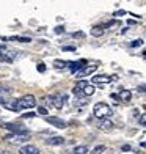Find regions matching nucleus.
Listing matches in <instances>:
<instances>
[{
	"label": "nucleus",
	"instance_id": "obj_27",
	"mask_svg": "<svg viewBox=\"0 0 146 154\" xmlns=\"http://www.w3.org/2000/svg\"><path fill=\"white\" fill-rule=\"evenodd\" d=\"M38 113H41V115H47V110H46L44 107H38Z\"/></svg>",
	"mask_w": 146,
	"mask_h": 154
},
{
	"label": "nucleus",
	"instance_id": "obj_30",
	"mask_svg": "<svg viewBox=\"0 0 146 154\" xmlns=\"http://www.w3.org/2000/svg\"><path fill=\"white\" fill-rule=\"evenodd\" d=\"M116 24H118L116 21H112V22H107V24H105L104 27H113V25H116Z\"/></svg>",
	"mask_w": 146,
	"mask_h": 154
},
{
	"label": "nucleus",
	"instance_id": "obj_35",
	"mask_svg": "<svg viewBox=\"0 0 146 154\" xmlns=\"http://www.w3.org/2000/svg\"><path fill=\"white\" fill-rule=\"evenodd\" d=\"M69 154H74V153H69Z\"/></svg>",
	"mask_w": 146,
	"mask_h": 154
},
{
	"label": "nucleus",
	"instance_id": "obj_21",
	"mask_svg": "<svg viewBox=\"0 0 146 154\" xmlns=\"http://www.w3.org/2000/svg\"><path fill=\"white\" fill-rule=\"evenodd\" d=\"M104 151H105V146H104V145H99V146H96V148L93 149L91 154H102Z\"/></svg>",
	"mask_w": 146,
	"mask_h": 154
},
{
	"label": "nucleus",
	"instance_id": "obj_5",
	"mask_svg": "<svg viewBox=\"0 0 146 154\" xmlns=\"http://www.w3.org/2000/svg\"><path fill=\"white\" fill-rule=\"evenodd\" d=\"M2 126H3L5 129L11 130L13 134H22V132H28V130L25 129L24 126H21V124H16V123H3Z\"/></svg>",
	"mask_w": 146,
	"mask_h": 154
},
{
	"label": "nucleus",
	"instance_id": "obj_26",
	"mask_svg": "<svg viewBox=\"0 0 146 154\" xmlns=\"http://www.w3.org/2000/svg\"><path fill=\"white\" fill-rule=\"evenodd\" d=\"M35 115H36L35 112H27V113H25V115H22V116H24V118H33V116H35Z\"/></svg>",
	"mask_w": 146,
	"mask_h": 154
},
{
	"label": "nucleus",
	"instance_id": "obj_4",
	"mask_svg": "<svg viewBox=\"0 0 146 154\" xmlns=\"http://www.w3.org/2000/svg\"><path fill=\"white\" fill-rule=\"evenodd\" d=\"M46 121L50 123V124L57 129H66V126H68V123L63 121L61 118H58V116H46Z\"/></svg>",
	"mask_w": 146,
	"mask_h": 154
},
{
	"label": "nucleus",
	"instance_id": "obj_12",
	"mask_svg": "<svg viewBox=\"0 0 146 154\" xmlns=\"http://www.w3.org/2000/svg\"><path fill=\"white\" fill-rule=\"evenodd\" d=\"M46 143L50 146H60V145H65V138L60 135H55V137H50V138L46 140Z\"/></svg>",
	"mask_w": 146,
	"mask_h": 154
},
{
	"label": "nucleus",
	"instance_id": "obj_28",
	"mask_svg": "<svg viewBox=\"0 0 146 154\" xmlns=\"http://www.w3.org/2000/svg\"><path fill=\"white\" fill-rule=\"evenodd\" d=\"M110 98L113 99V101H116V102H121V101H119V96H118V95H115V93H112Z\"/></svg>",
	"mask_w": 146,
	"mask_h": 154
},
{
	"label": "nucleus",
	"instance_id": "obj_17",
	"mask_svg": "<svg viewBox=\"0 0 146 154\" xmlns=\"http://www.w3.org/2000/svg\"><path fill=\"white\" fill-rule=\"evenodd\" d=\"M82 93H83L85 96H93V95H94V86H93V85H89V83H88V85L85 86L83 90H82Z\"/></svg>",
	"mask_w": 146,
	"mask_h": 154
},
{
	"label": "nucleus",
	"instance_id": "obj_33",
	"mask_svg": "<svg viewBox=\"0 0 146 154\" xmlns=\"http://www.w3.org/2000/svg\"><path fill=\"white\" fill-rule=\"evenodd\" d=\"M138 91H140V93H145V85H140V86H138Z\"/></svg>",
	"mask_w": 146,
	"mask_h": 154
},
{
	"label": "nucleus",
	"instance_id": "obj_9",
	"mask_svg": "<svg viewBox=\"0 0 146 154\" xmlns=\"http://www.w3.org/2000/svg\"><path fill=\"white\" fill-rule=\"evenodd\" d=\"M113 128H115V124H113V121H112L110 118H102L101 120V124H99V129L101 130L107 132V130H112Z\"/></svg>",
	"mask_w": 146,
	"mask_h": 154
},
{
	"label": "nucleus",
	"instance_id": "obj_32",
	"mask_svg": "<svg viewBox=\"0 0 146 154\" xmlns=\"http://www.w3.org/2000/svg\"><path fill=\"white\" fill-rule=\"evenodd\" d=\"M122 151H131V146H129V145H122Z\"/></svg>",
	"mask_w": 146,
	"mask_h": 154
},
{
	"label": "nucleus",
	"instance_id": "obj_8",
	"mask_svg": "<svg viewBox=\"0 0 146 154\" xmlns=\"http://www.w3.org/2000/svg\"><path fill=\"white\" fill-rule=\"evenodd\" d=\"M65 101H66V96H61V95L50 96V102H54V107H57V109H63Z\"/></svg>",
	"mask_w": 146,
	"mask_h": 154
},
{
	"label": "nucleus",
	"instance_id": "obj_29",
	"mask_svg": "<svg viewBox=\"0 0 146 154\" xmlns=\"http://www.w3.org/2000/svg\"><path fill=\"white\" fill-rule=\"evenodd\" d=\"M140 124H141V126L146 124V116H145V115H140Z\"/></svg>",
	"mask_w": 146,
	"mask_h": 154
},
{
	"label": "nucleus",
	"instance_id": "obj_15",
	"mask_svg": "<svg viewBox=\"0 0 146 154\" xmlns=\"http://www.w3.org/2000/svg\"><path fill=\"white\" fill-rule=\"evenodd\" d=\"M9 93H11V88L8 85H5V83H0V98H5Z\"/></svg>",
	"mask_w": 146,
	"mask_h": 154
},
{
	"label": "nucleus",
	"instance_id": "obj_34",
	"mask_svg": "<svg viewBox=\"0 0 146 154\" xmlns=\"http://www.w3.org/2000/svg\"><path fill=\"white\" fill-rule=\"evenodd\" d=\"M3 52H5V47H3V46H0V55H2Z\"/></svg>",
	"mask_w": 146,
	"mask_h": 154
},
{
	"label": "nucleus",
	"instance_id": "obj_1",
	"mask_svg": "<svg viewBox=\"0 0 146 154\" xmlns=\"http://www.w3.org/2000/svg\"><path fill=\"white\" fill-rule=\"evenodd\" d=\"M93 113H94L96 118H108V116L112 115V109L107 105L105 102H98L94 105V109H93Z\"/></svg>",
	"mask_w": 146,
	"mask_h": 154
},
{
	"label": "nucleus",
	"instance_id": "obj_24",
	"mask_svg": "<svg viewBox=\"0 0 146 154\" xmlns=\"http://www.w3.org/2000/svg\"><path fill=\"white\" fill-rule=\"evenodd\" d=\"M141 44H143L141 39H138V41H132L131 43V47H138V46H141Z\"/></svg>",
	"mask_w": 146,
	"mask_h": 154
},
{
	"label": "nucleus",
	"instance_id": "obj_3",
	"mask_svg": "<svg viewBox=\"0 0 146 154\" xmlns=\"http://www.w3.org/2000/svg\"><path fill=\"white\" fill-rule=\"evenodd\" d=\"M30 138V132H22V134H8V135L3 137V140L6 142H21V140H27Z\"/></svg>",
	"mask_w": 146,
	"mask_h": 154
},
{
	"label": "nucleus",
	"instance_id": "obj_13",
	"mask_svg": "<svg viewBox=\"0 0 146 154\" xmlns=\"http://www.w3.org/2000/svg\"><path fill=\"white\" fill-rule=\"evenodd\" d=\"M98 69V66L96 65H91V66H85L83 68V71H80V72H77V77H87L89 74H93V72Z\"/></svg>",
	"mask_w": 146,
	"mask_h": 154
},
{
	"label": "nucleus",
	"instance_id": "obj_14",
	"mask_svg": "<svg viewBox=\"0 0 146 154\" xmlns=\"http://www.w3.org/2000/svg\"><path fill=\"white\" fill-rule=\"evenodd\" d=\"M118 96H119V101L121 102H129L132 99V93L129 91V90H121Z\"/></svg>",
	"mask_w": 146,
	"mask_h": 154
},
{
	"label": "nucleus",
	"instance_id": "obj_20",
	"mask_svg": "<svg viewBox=\"0 0 146 154\" xmlns=\"http://www.w3.org/2000/svg\"><path fill=\"white\" fill-rule=\"evenodd\" d=\"M88 153V148L85 145H80V146H75L74 148V154H87Z\"/></svg>",
	"mask_w": 146,
	"mask_h": 154
},
{
	"label": "nucleus",
	"instance_id": "obj_25",
	"mask_svg": "<svg viewBox=\"0 0 146 154\" xmlns=\"http://www.w3.org/2000/svg\"><path fill=\"white\" fill-rule=\"evenodd\" d=\"M38 71L39 72H46V65L44 63H38Z\"/></svg>",
	"mask_w": 146,
	"mask_h": 154
},
{
	"label": "nucleus",
	"instance_id": "obj_19",
	"mask_svg": "<svg viewBox=\"0 0 146 154\" xmlns=\"http://www.w3.org/2000/svg\"><path fill=\"white\" fill-rule=\"evenodd\" d=\"M68 65H69V61H63V60H55V61H54V66L57 69H63V68H66Z\"/></svg>",
	"mask_w": 146,
	"mask_h": 154
},
{
	"label": "nucleus",
	"instance_id": "obj_2",
	"mask_svg": "<svg viewBox=\"0 0 146 154\" xmlns=\"http://www.w3.org/2000/svg\"><path fill=\"white\" fill-rule=\"evenodd\" d=\"M17 102H19V107H21V109H33V107H36V99L33 95L22 96Z\"/></svg>",
	"mask_w": 146,
	"mask_h": 154
},
{
	"label": "nucleus",
	"instance_id": "obj_23",
	"mask_svg": "<svg viewBox=\"0 0 146 154\" xmlns=\"http://www.w3.org/2000/svg\"><path fill=\"white\" fill-rule=\"evenodd\" d=\"M55 33H57V35H61V33H65V27H61V25L55 27Z\"/></svg>",
	"mask_w": 146,
	"mask_h": 154
},
{
	"label": "nucleus",
	"instance_id": "obj_10",
	"mask_svg": "<svg viewBox=\"0 0 146 154\" xmlns=\"http://www.w3.org/2000/svg\"><path fill=\"white\" fill-rule=\"evenodd\" d=\"M19 153L21 154H39V149L35 145H24V146H21Z\"/></svg>",
	"mask_w": 146,
	"mask_h": 154
},
{
	"label": "nucleus",
	"instance_id": "obj_16",
	"mask_svg": "<svg viewBox=\"0 0 146 154\" xmlns=\"http://www.w3.org/2000/svg\"><path fill=\"white\" fill-rule=\"evenodd\" d=\"M91 35L93 36H102V35H104V28H102L101 25L93 27V28H91Z\"/></svg>",
	"mask_w": 146,
	"mask_h": 154
},
{
	"label": "nucleus",
	"instance_id": "obj_7",
	"mask_svg": "<svg viewBox=\"0 0 146 154\" xmlns=\"http://www.w3.org/2000/svg\"><path fill=\"white\" fill-rule=\"evenodd\" d=\"M3 107H5L6 110H11V112H19V110H21L17 99H9V101H5V102H3Z\"/></svg>",
	"mask_w": 146,
	"mask_h": 154
},
{
	"label": "nucleus",
	"instance_id": "obj_11",
	"mask_svg": "<svg viewBox=\"0 0 146 154\" xmlns=\"http://www.w3.org/2000/svg\"><path fill=\"white\" fill-rule=\"evenodd\" d=\"M68 66L71 68V71L75 74L79 69H82V68H85V66H87V60H79V61H72V63H69Z\"/></svg>",
	"mask_w": 146,
	"mask_h": 154
},
{
	"label": "nucleus",
	"instance_id": "obj_22",
	"mask_svg": "<svg viewBox=\"0 0 146 154\" xmlns=\"http://www.w3.org/2000/svg\"><path fill=\"white\" fill-rule=\"evenodd\" d=\"M63 52H75L74 46H63Z\"/></svg>",
	"mask_w": 146,
	"mask_h": 154
},
{
	"label": "nucleus",
	"instance_id": "obj_6",
	"mask_svg": "<svg viewBox=\"0 0 146 154\" xmlns=\"http://www.w3.org/2000/svg\"><path fill=\"white\" fill-rule=\"evenodd\" d=\"M115 79V76H107V74H101V76H96L93 77V82L94 83H99V85H107V83H110L112 80Z\"/></svg>",
	"mask_w": 146,
	"mask_h": 154
},
{
	"label": "nucleus",
	"instance_id": "obj_18",
	"mask_svg": "<svg viewBox=\"0 0 146 154\" xmlns=\"http://www.w3.org/2000/svg\"><path fill=\"white\" fill-rule=\"evenodd\" d=\"M9 41H21V43H30L32 39L28 38V36H11L9 38Z\"/></svg>",
	"mask_w": 146,
	"mask_h": 154
},
{
	"label": "nucleus",
	"instance_id": "obj_31",
	"mask_svg": "<svg viewBox=\"0 0 146 154\" xmlns=\"http://www.w3.org/2000/svg\"><path fill=\"white\" fill-rule=\"evenodd\" d=\"M126 14V11H116V13H113V16H116V18H119V16H124Z\"/></svg>",
	"mask_w": 146,
	"mask_h": 154
}]
</instances>
